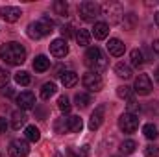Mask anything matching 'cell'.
I'll list each match as a JSON object with an SVG mask.
<instances>
[{"instance_id": "cell-1", "label": "cell", "mask_w": 159, "mask_h": 157, "mask_svg": "<svg viewBox=\"0 0 159 157\" xmlns=\"http://www.w3.org/2000/svg\"><path fill=\"white\" fill-rule=\"evenodd\" d=\"M0 57L7 63V65H22L26 61V48L17 43V41H11V43H4L0 46Z\"/></svg>"}, {"instance_id": "cell-2", "label": "cell", "mask_w": 159, "mask_h": 157, "mask_svg": "<svg viewBox=\"0 0 159 157\" xmlns=\"http://www.w3.org/2000/svg\"><path fill=\"white\" fill-rule=\"evenodd\" d=\"M85 65L89 67V72H102L107 69V59L102 54V50L98 46H91L85 52Z\"/></svg>"}, {"instance_id": "cell-3", "label": "cell", "mask_w": 159, "mask_h": 157, "mask_svg": "<svg viewBox=\"0 0 159 157\" xmlns=\"http://www.w3.org/2000/svg\"><path fill=\"white\" fill-rule=\"evenodd\" d=\"M78 15L85 22H94L102 15V7L96 2H81L78 6Z\"/></svg>"}, {"instance_id": "cell-4", "label": "cell", "mask_w": 159, "mask_h": 157, "mask_svg": "<svg viewBox=\"0 0 159 157\" xmlns=\"http://www.w3.org/2000/svg\"><path fill=\"white\" fill-rule=\"evenodd\" d=\"M28 37L30 39H41V37H44V35H48L50 32H52V22L48 20V19H43V20H37V22H32V24H28Z\"/></svg>"}, {"instance_id": "cell-5", "label": "cell", "mask_w": 159, "mask_h": 157, "mask_svg": "<svg viewBox=\"0 0 159 157\" xmlns=\"http://www.w3.org/2000/svg\"><path fill=\"white\" fill-rule=\"evenodd\" d=\"M81 83H83V87H85L87 91H91V92H98V91H102V87H104V79H102L100 74H96V72H87V74H83Z\"/></svg>"}, {"instance_id": "cell-6", "label": "cell", "mask_w": 159, "mask_h": 157, "mask_svg": "<svg viewBox=\"0 0 159 157\" xmlns=\"http://www.w3.org/2000/svg\"><path fill=\"white\" fill-rule=\"evenodd\" d=\"M119 128L120 131L124 133H133L137 128H139V118L137 115H131V113H124L119 117Z\"/></svg>"}, {"instance_id": "cell-7", "label": "cell", "mask_w": 159, "mask_h": 157, "mask_svg": "<svg viewBox=\"0 0 159 157\" xmlns=\"http://www.w3.org/2000/svg\"><path fill=\"white\" fill-rule=\"evenodd\" d=\"M7 154L11 157H26L30 154V146L26 141L22 139H15L9 142V148H7Z\"/></svg>"}, {"instance_id": "cell-8", "label": "cell", "mask_w": 159, "mask_h": 157, "mask_svg": "<svg viewBox=\"0 0 159 157\" xmlns=\"http://www.w3.org/2000/svg\"><path fill=\"white\" fill-rule=\"evenodd\" d=\"M104 115H106V105H98V107L93 111V115L89 118V129H91V131H96V129L104 124Z\"/></svg>"}, {"instance_id": "cell-9", "label": "cell", "mask_w": 159, "mask_h": 157, "mask_svg": "<svg viewBox=\"0 0 159 157\" xmlns=\"http://www.w3.org/2000/svg\"><path fill=\"white\" fill-rule=\"evenodd\" d=\"M135 92L143 94V96H146V94L152 92V79L148 78L146 74H141L139 78L135 79Z\"/></svg>"}, {"instance_id": "cell-10", "label": "cell", "mask_w": 159, "mask_h": 157, "mask_svg": "<svg viewBox=\"0 0 159 157\" xmlns=\"http://www.w3.org/2000/svg\"><path fill=\"white\" fill-rule=\"evenodd\" d=\"M50 54L54 57H65L69 54V44L65 39H56L50 43Z\"/></svg>"}, {"instance_id": "cell-11", "label": "cell", "mask_w": 159, "mask_h": 157, "mask_svg": "<svg viewBox=\"0 0 159 157\" xmlns=\"http://www.w3.org/2000/svg\"><path fill=\"white\" fill-rule=\"evenodd\" d=\"M20 15H22V11H20L19 7H15V6H4V7L0 9V17H2L6 22H17V20L20 19Z\"/></svg>"}, {"instance_id": "cell-12", "label": "cell", "mask_w": 159, "mask_h": 157, "mask_svg": "<svg viewBox=\"0 0 159 157\" xmlns=\"http://www.w3.org/2000/svg\"><path fill=\"white\" fill-rule=\"evenodd\" d=\"M102 9H104L102 13H104L107 19H111V22H120V15H124L119 4H104Z\"/></svg>"}, {"instance_id": "cell-13", "label": "cell", "mask_w": 159, "mask_h": 157, "mask_svg": "<svg viewBox=\"0 0 159 157\" xmlns=\"http://www.w3.org/2000/svg\"><path fill=\"white\" fill-rule=\"evenodd\" d=\"M17 104H19L20 109H32V107L35 105V96H34V92H30V91L20 92V94L17 96Z\"/></svg>"}, {"instance_id": "cell-14", "label": "cell", "mask_w": 159, "mask_h": 157, "mask_svg": "<svg viewBox=\"0 0 159 157\" xmlns=\"http://www.w3.org/2000/svg\"><path fill=\"white\" fill-rule=\"evenodd\" d=\"M107 52L111 56H115V57H120L126 52V44L120 39H109V43H107Z\"/></svg>"}, {"instance_id": "cell-15", "label": "cell", "mask_w": 159, "mask_h": 157, "mask_svg": "<svg viewBox=\"0 0 159 157\" xmlns=\"http://www.w3.org/2000/svg\"><path fill=\"white\" fill-rule=\"evenodd\" d=\"M26 120H28L26 113H24L22 109H19V111H15V113L11 115V128H13L15 131H19V129L26 124Z\"/></svg>"}, {"instance_id": "cell-16", "label": "cell", "mask_w": 159, "mask_h": 157, "mask_svg": "<svg viewBox=\"0 0 159 157\" xmlns=\"http://www.w3.org/2000/svg\"><path fill=\"white\" fill-rule=\"evenodd\" d=\"M91 35H94V39H100V41L106 39V37L109 35V26H107L106 22H94Z\"/></svg>"}, {"instance_id": "cell-17", "label": "cell", "mask_w": 159, "mask_h": 157, "mask_svg": "<svg viewBox=\"0 0 159 157\" xmlns=\"http://www.w3.org/2000/svg\"><path fill=\"white\" fill-rule=\"evenodd\" d=\"M61 83H63V87H74V85L78 83V74H76L74 70H65V72H61Z\"/></svg>"}, {"instance_id": "cell-18", "label": "cell", "mask_w": 159, "mask_h": 157, "mask_svg": "<svg viewBox=\"0 0 159 157\" xmlns=\"http://www.w3.org/2000/svg\"><path fill=\"white\" fill-rule=\"evenodd\" d=\"M91 32L89 30H83V28H80L78 32H76V35H74V39L78 43L80 46H89L91 44Z\"/></svg>"}, {"instance_id": "cell-19", "label": "cell", "mask_w": 159, "mask_h": 157, "mask_svg": "<svg viewBox=\"0 0 159 157\" xmlns=\"http://www.w3.org/2000/svg\"><path fill=\"white\" fill-rule=\"evenodd\" d=\"M129 59H131V65H133L135 69H141V67L144 65V54H143V50H139V48L131 50Z\"/></svg>"}, {"instance_id": "cell-20", "label": "cell", "mask_w": 159, "mask_h": 157, "mask_svg": "<svg viewBox=\"0 0 159 157\" xmlns=\"http://www.w3.org/2000/svg\"><path fill=\"white\" fill-rule=\"evenodd\" d=\"M34 69H35L37 72H44V70H48V69H50V59H48L46 56H37L35 61H34Z\"/></svg>"}, {"instance_id": "cell-21", "label": "cell", "mask_w": 159, "mask_h": 157, "mask_svg": "<svg viewBox=\"0 0 159 157\" xmlns=\"http://www.w3.org/2000/svg\"><path fill=\"white\" fill-rule=\"evenodd\" d=\"M67 124H69V133H80L81 128H83V122H81L80 117H69Z\"/></svg>"}, {"instance_id": "cell-22", "label": "cell", "mask_w": 159, "mask_h": 157, "mask_svg": "<svg viewBox=\"0 0 159 157\" xmlns=\"http://www.w3.org/2000/svg\"><path fill=\"white\" fill-rule=\"evenodd\" d=\"M122 26L124 30H133L137 26V15L135 13H128V15H122Z\"/></svg>"}, {"instance_id": "cell-23", "label": "cell", "mask_w": 159, "mask_h": 157, "mask_svg": "<svg viewBox=\"0 0 159 157\" xmlns=\"http://www.w3.org/2000/svg\"><path fill=\"white\" fill-rule=\"evenodd\" d=\"M115 72H117V76L122 78V79H129L133 76L129 65H124V63H117V65H115Z\"/></svg>"}, {"instance_id": "cell-24", "label": "cell", "mask_w": 159, "mask_h": 157, "mask_svg": "<svg viewBox=\"0 0 159 157\" xmlns=\"http://www.w3.org/2000/svg\"><path fill=\"white\" fill-rule=\"evenodd\" d=\"M54 94H56V83L48 81L41 87V98L43 100H50V96H54Z\"/></svg>"}, {"instance_id": "cell-25", "label": "cell", "mask_w": 159, "mask_h": 157, "mask_svg": "<svg viewBox=\"0 0 159 157\" xmlns=\"http://www.w3.org/2000/svg\"><path fill=\"white\" fill-rule=\"evenodd\" d=\"M26 139L28 141H32V142H37L41 139V131H39V128H35V126H26Z\"/></svg>"}, {"instance_id": "cell-26", "label": "cell", "mask_w": 159, "mask_h": 157, "mask_svg": "<svg viewBox=\"0 0 159 157\" xmlns=\"http://www.w3.org/2000/svg\"><path fill=\"white\" fill-rule=\"evenodd\" d=\"M54 131L56 133H59V135H63V133H69V124H67V118H57L56 122H54Z\"/></svg>"}, {"instance_id": "cell-27", "label": "cell", "mask_w": 159, "mask_h": 157, "mask_svg": "<svg viewBox=\"0 0 159 157\" xmlns=\"http://www.w3.org/2000/svg\"><path fill=\"white\" fill-rule=\"evenodd\" d=\"M143 133H144V137L150 139V141H156V139L159 137V131H157V128H156L154 124H146V126L143 128Z\"/></svg>"}, {"instance_id": "cell-28", "label": "cell", "mask_w": 159, "mask_h": 157, "mask_svg": "<svg viewBox=\"0 0 159 157\" xmlns=\"http://www.w3.org/2000/svg\"><path fill=\"white\" fill-rule=\"evenodd\" d=\"M135 148H137V144H135V141H124L122 144H120V154L122 155H129V154H133L135 152Z\"/></svg>"}, {"instance_id": "cell-29", "label": "cell", "mask_w": 159, "mask_h": 157, "mask_svg": "<svg viewBox=\"0 0 159 157\" xmlns=\"http://www.w3.org/2000/svg\"><path fill=\"white\" fill-rule=\"evenodd\" d=\"M74 102H76V105L78 107H87L93 100H91V94H85V92H78L76 96H74Z\"/></svg>"}, {"instance_id": "cell-30", "label": "cell", "mask_w": 159, "mask_h": 157, "mask_svg": "<svg viewBox=\"0 0 159 157\" xmlns=\"http://www.w3.org/2000/svg\"><path fill=\"white\" fill-rule=\"evenodd\" d=\"M15 81H17L19 85H24V87H26V85L32 83V76H30L26 70H19V72L15 74Z\"/></svg>"}, {"instance_id": "cell-31", "label": "cell", "mask_w": 159, "mask_h": 157, "mask_svg": "<svg viewBox=\"0 0 159 157\" xmlns=\"http://www.w3.org/2000/svg\"><path fill=\"white\" fill-rule=\"evenodd\" d=\"M54 11H56L57 15L65 17V15L69 13V6H67V2H63V0H56V2H54Z\"/></svg>"}, {"instance_id": "cell-32", "label": "cell", "mask_w": 159, "mask_h": 157, "mask_svg": "<svg viewBox=\"0 0 159 157\" xmlns=\"http://www.w3.org/2000/svg\"><path fill=\"white\" fill-rule=\"evenodd\" d=\"M57 107H59V111L61 113H70V102H69V98L67 96H59L57 98Z\"/></svg>"}, {"instance_id": "cell-33", "label": "cell", "mask_w": 159, "mask_h": 157, "mask_svg": "<svg viewBox=\"0 0 159 157\" xmlns=\"http://www.w3.org/2000/svg\"><path fill=\"white\" fill-rule=\"evenodd\" d=\"M117 96L124 98V100H129V98H133V92L128 85H120V87H117Z\"/></svg>"}, {"instance_id": "cell-34", "label": "cell", "mask_w": 159, "mask_h": 157, "mask_svg": "<svg viewBox=\"0 0 159 157\" xmlns=\"http://www.w3.org/2000/svg\"><path fill=\"white\" fill-rule=\"evenodd\" d=\"M141 111V105H139V102L135 100V98H129L128 100V111L126 113H131V115H135V113H139Z\"/></svg>"}, {"instance_id": "cell-35", "label": "cell", "mask_w": 159, "mask_h": 157, "mask_svg": "<svg viewBox=\"0 0 159 157\" xmlns=\"http://www.w3.org/2000/svg\"><path fill=\"white\" fill-rule=\"evenodd\" d=\"M144 155L146 157H159V146H156V144L146 146L144 148Z\"/></svg>"}, {"instance_id": "cell-36", "label": "cell", "mask_w": 159, "mask_h": 157, "mask_svg": "<svg viewBox=\"0 0 159 157\" xmlns=\"http://www.w3.org/2000/svg\"><path fill=\"white\" fill-rule=\"evenodd\" d=\"M7 81H9V72H7L6 69L0 67V87H6Z\"/></svg>"}, {"instance_id": "cell-37", "label": "cell", "mask_w": 159, "mask_h": 157, "mask_svg": "<svg viewBox=\"0 0 159 157\" xmlns=\"http://www.w3.org/2000/svg\"><path fill=\"white\" fill-rule=\"evenodd\" d=\"M61 35H63V39L67 41L72 35V26H63V28H61Z\"/></svg>"}, {"instance_id": "cell-38", "label": "cell", "mask_w": 159, "mask_h": 157, "mask_svg": "<svg viewBox=\"0 0 159 157\" xmlns=\"http://www.w3.org/2000/svg\"><path fill=\"white\" fill-rule=\"evenodd\" d=\"M154 109H156V113L159 115V102H150V105L146 107V111H148V113H152Z\"/></svg>"}, {"instance_id": "cell-39", "label": "cell", "mask_w": 159, "mask_h": 157, "mask_svg": "<svg viewBox=\"0 0 159 157\" xmlns=\"http://www.w3.org/2000/svg\"><path fill=\"white\" fill-rule=\"evenodd\" d=\"M6 129H7V122H6L4 117H0V133H4Z\"/></svg>"}, {"instance_id": "cell-40", "label": "cell", "mask_w": 159, "mask_h": 157, "mask_svg": "<svg viewBox=\"0 0 159 157\" xmlns=\"http://www.w3.org/2000/svg\"><path fill=\"white\" fill-rule=\"evenodd\" d=\"M2 94H4V96H13V89L6 85V89H2Z\"/></svg>"}, {"instance_id": "cell-41", "label": "cell", "mask_w": 159, "mask_h": 157, "mask_svg": "<svg viewBox=\"0 0 159 157\" xmlns=\"http://www.w3.org/2000/svg\"><path fill=\"white\" fill-rule=\"evenodd\" d=\"M152 48H154V52H156V54L159 56V39H157V41H154V44H152Z\"/></svg>"}, {"instance_id": "cell-42", "label": "cell", "mask_w": 159, "mask_h": 157, "mask_svg": "<svg viewBox=\"0 0 159 157\" xmlns=\"http://www.w3.org/2000/svg\"><path fill=\"white\" fill-rule=\"evenodd\" d=\"M81 157H89V146H83L81 148Z\"/></svg>"}, {"instance_id": "cell-43", "label": "cell", "mask_w": 159, "mask_h": 157, "mask_svg": "<svg viewBox=\"0 0 159 157\" xmlns=\"http://www.w3.org/2000/svg\"><path fill=\"white\" fill-rule=\"evenodd\" d=\"M67 157H80V155H76L72 150H69V152H67Z\"/></svg>"}, {"instance_id": "cell-44", "label": "cell", "mask_w": 159, "mask_h": 157, "mask_svg": "<svg viewBox=\"0 0 159 157\" xmlns=\"http://www.w3.org/2000/svg\"><path fill=\"white\" fill-rule=\"evenodd\" d=\"M156 24H157V26H159V11H157V13H156Z\"/></svg>"}, {"instance_id": "cell-45", "label": "cell", "mask_w": 159, "mask_h": 157, "mask_svg": "<svg viewBox=\"0 0 159 157\" xmlns=\"http://www.w3.org/2000/svg\"><path fill=\"white\" fill-rule=\"evenodd\" d=\"M156 79L159 81V67H157V70H156Z\"/></svg>"}, {"instance_id": "cell-46", "label": "cell", "mask_w": 159, "mask_h": 157, "mask_svg": "<svg viewBox=\"0 0 159 157\" xmlns=\"http://www.w3.org/2000/svg\"><path fill=\"white\" fill-rule=\"evenodd\" d=\"M56 157H63V155H61V154H57V155H56Z\"/></svg>"}]
</instances>
